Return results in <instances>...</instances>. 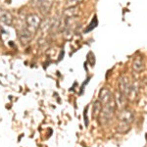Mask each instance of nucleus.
<instances>
[{
    "label": "nucleus",
    "instance_id": "obj_1",
    "mask_svg": "<svg viewBox=\"0 0 147 147\" xmlns=\"http://www.w3.org/2000/svg\"><path fill=\"white\" fill-rule=\"evenodd\" d=\"M115 109H116L115 100L112 102H109L107 104H104L100 112V115H99V117H98V120L101 125L108 124L109 121L112 119L114 113H115Z\"/></svg>",
    "mask_w": 147,
    "mask_h": 147
},
{
    "label": "nucleus",
    "instance_id": "obj_2",
    "mask_svg": "<svg viewBox=\"0 0 147 147\" xmlns=\"http://www.w3.org/2000/svg\"><path fill=\"white\" fill-rule=\"evenodd\" d=\"M102 102V104H107L109 102H112L115 100V97L111 93V91L107 88H102L99 92V99Z\"/></svg>",
    "mask_w": 147,
    "mask_h": 147
},
{
    "label": "nucleus",
    "instance_id": "obj_3",
    "mask_svg": "<svg viewBox=\"0 0 147 147\" xmlns=\"http://www.w3.org/2000/svg\"><path fill=\"white\" fill-rule=\"evenodd\" d=\"M102 107H103V104L100 100H96L93 103V107H92V118L93 119H98Z\"/></svg>",
    "mask_w": 147,
    "mask_h": 147
},
{
    "label": "nucleus",
    "instance_id": "obj_4",
    "mask_svg": "<svg viewBox=\"0 0 147 147\" xmlns=\"http://www.w3.org/2000/svg\"><path fill=\"white\" fill-rule=\"evenodd\" d=\"M132 120H134V115H132V113L130 112L129 110H124L121 112L120 114V121H124V122H127L130 124V123L132 122Z\"/></svg>",
    "mask_w": 147,
    "mask_h": 147
},
{
    "label": "nucleus",
    "instance_id": "obj_5",
    "mask_svg": "<svg viewBox=\"0 0 147 147\" xmlns=\"http://www.w3.org/2000/svg\"><path fill=\"white\" fill-rule=\"evenodd\" d=\"M129 125L130 124L127 122H124V121H120L119 122V125H117V130L121 134H124V132L127 131L129 129Z\"/></svg>",
    "mask_w": 147,
    "mask_h": 147
},
{
    "label": "nucleus",
    "instance_id": "obj_6",
    "mask_svg": "<svg viewBox=\"0 0 147 147\" xmlns=\"http://www.w3.org/2000/svg\"><path fill=\"white\" fill-rule=\"evenodd\" d=\"M98 25V21H97V16H94L93 18H92V21H91V23L89 24V26H88V28L85 30V32H90V30H93L94 28H96V26Z\"/></svg>",
    "mask_w": 147,
    "mask_h": 147
},
{
    "label": "nucleus",
    "instance_id": "obj_7",
    "mask_svg": "<svg viewBox=\"0 0 147 147\" xmlns=\"http://www.w3.org/2000/svg\"><path fill=\"white\" fill-rule=\"evenodd\" d=\"M86 113H87V107L85 108V110H84V124H85V125H88V120H87Z\"/></svg>",
    "mask_w": 147,
    "mask_h": 147
}]
</instances>
